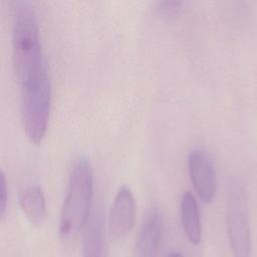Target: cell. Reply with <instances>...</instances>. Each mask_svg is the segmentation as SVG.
<instances>
[{
	"mask_svg": "<svg viewBox=\"0 0 257 257\" xmlns=\"http://www.w3.org/2000/svg\"><path fill=\"white\" fill-rule=\"evenodd\" d=\"M12 50L14 71L20 85L47 68L41 49L37 14L30 1L13 2Z\"/></svg>",
	"mask_w": 257,
	"mask_h": 257,
	"instance_id": "cell-1",
	"label": "cell"
},
{
	"mask_svg": "<svg viewBox=\"0 0 257 257\" xmlns=\"http://www.w3.org/2000/svg\"><path fill=\"white\" fill-rule=\"evenodd\" d=\"M93 196V171L87 157L74 163L68 180L59 219V237L73 241L86 224Z\"/></svg>",
	"mask_w": 257,
	"mask_h": 257,
	"instance_id": "cell-2",
	"label": "cell"
},
{
	"mask_svg": "<svg viewBox=\"0 0 257 257\" xmlns=\"http://www.w3.org/2000/svg\"><path fill=\"white\" fill-rule=\"evenodd\" d=\"M20 86V113L23 130L31 142L38 144L46 134L50 114L51 84L47 68Z\"/></svg>",
	"mask_w": 257,
	"mask_h": 257,
	"instance_id": "cell-3",
	"label": "cell"
},
{
	"mask_svg": "<svg viewBox=\"0 0 257 257\" xmlns=\"http://www.w3.org/2000/svg\"><path fill=\"white\" fill-rule=\"evenodd\" d=\"M227 232L233 254L249 257L252 251L249 213L245 190L240 183H233L228 192Z\"/></svg>",
	"mask_w": 257,
	"mask_h": 257,
	"instance_id": "cell-4",
	"label": "cell"
},
{
	"mask_svg": "<svg viewBox=\"0 0 257 257\" xmlns=\"http://www.w3.org/2000/svg\"><path fill=\"white\" fill-rule=\"evenodd\" d=\"M188 171L198 197L205 203L211 202L216 192V174L206 151L196 148L189 153Z\"/></svg>",
	"mask_w": 257,
	"mask_h": 257,
	"instance_id": "cell-5",
	"label": "cell"
},
{
	"mask_svg": "<svg viewBox=\"0 0 257 257\" xmlns=\"http://www.w3.org/2000/svg\"><path fill=\"white\" fill-rule=\"evenodd\" d=\"M136 217V203L132 190L121 186L112 201L108 214V231L115 240L122 239L133 228Z\"/></svg>",
	"mask_w": 257,
	"mask_h": 257,
	"instance_id": "cell-6",
	"label": "cell"
},
{
	"mask_svg": "<svg viewBox=\"0 0 257 257\" xmlns=\"http://www.w3.org/2000/svg\"><path fill=\"white\" fill-rule=\"evenodd\" d=\"M163 230V215L158 208H153L144 218L140 228L135 244V255L139 257L158 255L162 244Z\"/></svg>",
	"mask_w": 257,
	"mask_h": 257,
	"instance_id": "cell-7",
	"label": "cell"
},
{
	"mask_svg": "<svg viewBox=\"0 0 257 257\" xmlns=\"http://www.w3.org/2000/svg\"><path fill=\"white\" fill-rule=\"evenodd\" d=\"M19 205L26 218L34 226H42L46 220V203L42 189L29 185L19 193Z\"/></svg>",
	"mask_w": 257,
	"mask_h": 257,
	"instance_id": "cell-8",
	"label": "cell"
},
{
	"mask_svg": "<svg viewBox=\"0 0 257 257\" xmlns=\"http://www.w3.org/2000/svg\"><path fill=\"white\" fill-rule=\"evenodd\" d=\"M180 216L183 230L193 244H199L202 239V225L200 212L195 196L186 191L180 200Z\"/></svg>",
	"mask_w": 257,
	"mask_h": 257,
	"instance_id": "cell-9",
	"label": "cell"
},
{
	"mask_svg": "<svg viewBox=\"0 0 257 257\" xmlns=\"http://www.w3.org/2000/svg\"><path fill=\"white\" fill-rule=\"evenodd\" d=\"M104 229L102 217L96 213L90 220L83 240L84 256H103L104 255Z\"/></svg>",
	"mask_w": 257,
	"mask_h": 257,
	"instance_id": "cell-10",
	"label": "cell"
},
{
	"mask_svg": "<svg viewBox=\"0 0 257 257\" xmlns=\"http://www.w3.org/2000/svg\"><path fill=\"white\" fill-rule=\"evenodd\" d=\"M8 201V190H7V182L5 179V175L1 172V180H0V216L3 217L6 212Z\"/></svg>",
	"mask_w": 257,
	"mask_h": 257,
	"instance_id": "cell-11",
	"label": "cell"
},
{
	"mask_svg": "<svg viewBox=\"0 0 257 257\" xmlns=\"http://www.w3.org/2000/svg\"><path fill=\"white\" fill-rule=\"evenodd\" d=\"M182 2L180 1H160L158 2V9L165 14H172L181 8Z\"/></svg>",
	"mask_w": 257,
	"mask_h": 257,
	"instance_id": "cell-12",
	"label": "cell"
},
{
	"mask_svg": "<svg viewBox=\"0 0 257 257\" xmlns=\"http://www.w3.org/2000/svg\"><path fill=\"white\" fill-rule=\"evenodd\" d=\"M179 255H182V253H179V252H171V253H168V256H179Z\"/></svg>",
	"mask_w": 257,
	"mask_h": 257,
	"instance_id": "cell-13",
	"label": "cell"
}]
</instances>
